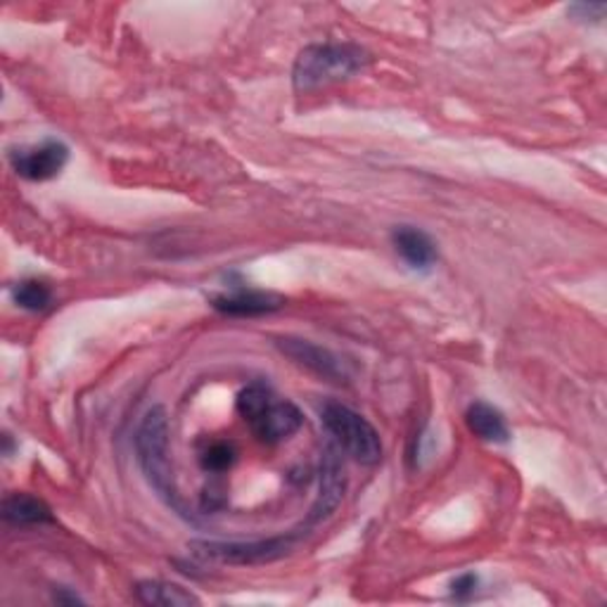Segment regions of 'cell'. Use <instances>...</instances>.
Wrapping results in <instances>:
<instances>
[{
    "label": "cell",
    "mask_w": 607,
    "mask_h": 607,
    "mask_svg": "<svg viewBox=\"0 0 607 607\" xmlns=\"http://www.w3.org/2000/svg\"><path fill=\"white\" fill-rule=\"evenodd\" d=\"M237 413L249 425L252 435L264 444H278L301 427V413L292 402L276 396L266 385L245 387L237 396Z\"/></svg>",
    "instance_id": "obj_2"
},
{
    "label": "cell",
    "mask_w": 607,
    "mask_h": 607,
    "mask_svg": "<svg viewBox=\"0 0 607 607\" xmlns=\"http://www.w3.org/2000/svg\"><path fill=\"white\" fill-rule=\"evenodd\" d=\"M235 458H237V451H235V446L231 441L206 444L202 456H200L202 468L206 472H226L228 468H233Z\"/></svg>",
    "instance_id": "obj_15"
},
{
    "label": "cell",
    "mask_w": 607,
    "mask_h": 607,
    "mask_svg": "<svg viewBox=\"0 0 607 607\" xmlns=\"http://www.w3.org/2000/svg\"><path fill=\"white\" fill-rule=\"evenodd\" d=\"M214 309L228 316H264V313H274L283 307V299L274 292H262V290H235L219 295L212 299Z\"/></svg>",
    "instance_id": "obj_9"
},
{
    "label": "cell",
    "mask_w": 607,
    "mask_h": 607,
    "mask_svg": "<svg viewBox=\"0 0 607 607\" xmlns=\"http://www.w3.org/2000/svg\"><path fill=\"white\" fill-rule=\"evenodd\" d=\"M138 598L146 605H167V607H181V605H198L200 600L183 590L181 586L162 584V582H142L136 588Z\"/></svg>",
    "instance_id": "obj_13"
},
{
    "label": "cell",
    "mask_w": 607,
    "mask_h": 607,
    "mask_svg": "<svg viewBox=\"0 0 607 607\" xmlns=\"http://www.w3.org/2000/svg\"><path fill=\"white\" fill-rule=\"evenodd\" d=\"M466 423L470 427V433L477 435L479 439L484 441H497V444H503L508 441L510 433H508V425H505V418L503 413L499 408H493L484 402H475L468 413H466Z\"/></svg>",
    "instance_id": "obj_11"
},
{
    "label": "cell",
    "mask_w": 607,
    "mask_h": 607,
    "mask_svg": "<svg viewBox=\"0 0 607 607\" xmlns=\"http://www.w3.org/2000/svg\"><path fill=\"white\" fill-rule=\"evenodd\" d=\"M278 347L283 354H287L295 363L303 365V369L316 373V375L334 380V382H342L347 377L344 365L340 363V359L330 354V351L323 347H316L307 340H292V338L280 340Z\"/></svg>",
    "instance_id": "obj_8"
},
{
    "label": "cell",
    "mask_w": 607,
    "mask_h": 607,
    "mask_svg": "<svg viewBox=\"0 0 607 607\" xmlns=\"http://www.w3.org/2000/svg\"><path fill=\"white\" fill-rule=\"evenodd\" d=\"M371 65V55L359 45L351 43H326V45H311L307 51H301L292 82L297 90H313L342 78L354 76L356 72Z\"/></svg>",
    "instance_id": "obj_1"
},
{
    "label": "cell",
    "mask_w": 607,
    "mask_h": 607,
    "mask_svg": "<svg viewBox=\"0 0 607 607\" xmlns=\"http://www.w3.org/2000/svg\"><path fill=\"white\" fill-rule=\"evenodd\" d=\"M70 150L65 142L47 140L34 148H20L10 155V164L26 181H51L65 169Z\"/></svg>",
    "instance_id": "obj_7"
},
{
    "label": "cell",
    "mask_w": 607,
    "mask_h": 607,
    "mask_svg": "<svg viewBox=\"0 0 607 607\" xmlns=\"http://www.w3.org/2000/svg\"><path fill=\"white\" fill-rule=\"evenodd\" d=\"M12 299L18 307L26 311H43L51 307L53 292L51 287L41 280H22L12 287Z\"/></svg>",
    "instance_id": "obj_14"
},
{
    "label": "cell",
    "mask_w": 607,
    "mask_h": 607,
    "mask_svg": "<svg viewBox=\"0 0 607 607\" xmlns=\"http://www.w3.org/2000/svg\"><path fill=\"white\" fill-rule=\"evenodd\" d=\"M342 451L334 444L326 446V456L321 462V489H318V499L311 505L307 522L301 524V530L307 532L313 524L328 520L334 510H338L344 489H347V475H344V462Z\"/></svg>",
    "instance_id": "obj_6"
},
{
    "label": "cell",
    "mask_w": 607,
    "mask_h": 607,
    "mask_svg": "<svg viewBox=\"0 0 607 607\" xmlns=\"http://www.w3.org/2000/svg\"><path fill=\"white\" fill-rule=\"evenodd\" d=\"M3 518L10 524L31 526V524H47L53 522V513L41 499L29 497V493H12L3 501Z\"/></svg>",
    "instance_id": "obj_12"
},
{
    "label": "cell",
    "mask_w": 607,
    "mask_h": 607,
    "mask_svg": "<svg viewBox=\"0 0 607 607\" xmlns=\"http://www.w3.org/2000/svg\"><path fill=\"white\" fill-rule=\"evenodd\" d=\"M475 588H477V577H475V574H462V577H458L454 582V586H451L456 600H468L475 594Z\"/></svg>",
    "instance_id": "obj_16"
},
{
    "label": "cell",
    "mask_w": 607,
    "mask_h": 607,
    "mask_svg": "<svg viewBox=\"0 0 607 607\" xmlns=\"http://www.w3.org/2000/svg\"><path fill=\"white\" fill-rule=\"evenodd\" d=\"M167 415L162 408H152L146 420H142L136 446H138V460L146 472L148 482L159 491V497H164L171 505H179L175 501V489H173V477L169 470V439H167Z\"/></svg>",
    "instance_id": "obj_4"
},
{
    "label": "cell",
    "mask_w": 607,
    "mask_h": 607,
    "mask_svg": "<svg viewBox=\"0 0 607 607\" xmlns=\"http://www.w3.org/2000/svg\"><path fill=\"white\" fill-rule=\"evenodd\" d=\"M303 536L301 530H295L285 536H276L268 541H249V543H193V549L200 557L228 565H262L278 561V557L290 553L297 541Z\"/></svg>",
    "instance_id": "obj_5"
},
{
    "label": "cell",
    "mask_w": 607,
    "mask_h": 607,
    "mask_svg": "<svg viewBox=\"0 0 607 607\" xmlns=\"http://www.w3.org/2000/svg\"><path fill=\"white\" fill-rule=\"evenodd\" d=\"M392 243H394V249L402 254V259L415 270H427L437 262V247L433 243V237L418 228L413 226L394 228Z\"/></svg>",
    "instance_id": "obj_10"
},
{
    "label": "cell",
    "mask_w": 607,
    "mask_h": 607,
    "mask_svg": "<svg viewBox=\"0 0 607 607\" xmlns=\"http://www.w3.org/2000/svg\"><path fill=\"white\" fill-rule=\"evenodd\" d=\"M321 420L332 437V444L340 451L349 454L363 466H375L382 458V444L375 433V427L342 404H326L321 408Z\"/></svg>",
    "instance_id": "obj_3"
}]
</instances>
